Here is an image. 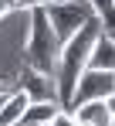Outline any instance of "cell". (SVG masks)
Instances as JSON below:
<instances>
[{"label": "cell", "instance_id": "obj_1", "mask_svg": "<svg viewBox=\"0 0 115 126\" xmlns=\"http://www.w3.org/2000/svg\"><path fill=\"white\" fill-rule=\"evenodd\" d=\"M58 51H61V41H58L51 21H47V10L34 7L31 10V27H27V41H24V65L37 68L44 75H54Z\"/></svg>", "mask_w": 115, "mask_h": 126}, {"label": "cell", "instance_id": "obj_2", "mask_svg": "<svg viewBox=\"0 0 115 126\" xmlns=\"http://www.w3.org/2000/svg\"><path fill=\"white\" fill-rule=\"evenodd\" d=\"M44 10H47V21H51V27H54L61 44L71 34H78V27H85L95 17L92 7H88V0H68V3H58V7H44Z\"/></svg>", "mask_w": 115, "mask_h": 126}, {"label": "cell", "instance_id": "obj_3", "mask_svg": "<svg viewBox=\"0 0 115 126\" xmlns=\"http://www.w3.org/2000/svg\"><path fill=\"white\" fill-rule=\"evenodd\" d=\"M115 92V72H102V68H85L75 82V92H71V102L64 109H75L81 102H92V99H105Z\"/></svg>", "mask_w": 115, "mask_h": 126}, {"label": "cell", "instance_id": "obj_4", "mask_svg": "<svg viewBox=\"0 0 115 126\" xmlns=\"http://www.w3.org/2000/svg\"><path fill=\"white\" fill-rule=\"evenodd\" d=\"M17 89H24V92L31 95V102H41V99H54V102H58L54 75H44V72H37V68H31V65H24Z\"/></svg>", "mask_w": 115, "mask_h": 126}, {"label": "cell", "instance_id": "obj_5", "mask_svg": "<svg viewBox=\"0 0 115 126\" xmlns=\"http://www.w3.org/2000/svg\"><path fill=\"white\" fill-rule=\"evenodd\" d=\"M85 68H102V72H115V41L108 34L98 31V38L92 41V51H88V65Z\"/></svg>", "mask_w": 115, "mask_h": 126}, {"label": "cell", "instance_id": "obj_6", "mask_svg": "<svg viewBox=\"0 0 115 126\" xmlns=\"http://www.w3.org/2000/svg\"><path fill=\"white\" fill-rule=\"evenodd\" d=\"M71 116H75L78 126H108V119H112V112L105 109V99H92V102L75 106Z\"/></svg>", "mask_w": 115, "mask_h": 126}, {"label": "cell", "instance_id": "obj_7", "mask_svg": "<svg viewBox=\"0 0 115 126\" xmlns=\"http://www.w3.org/2000/svg\"><path fill=\"white\" fill-rule=\"evenodd\" d=\"M27 106H31V95L24 92V89H14L10 95H7V102L0 109V126H17L24 119V112H27Z\"/></svg>", "mask_w": 115, "mask_h": 126}, {"label": "cell", "instance_id": "obj_8", "mask_svg": "<svg viewBox=\"0 0 115 126\" xmlns=\"http://www.w3.org/2000/svg\"><path fill=\"white\" fill-rule=\"evenodd\" d=\"M58 109H61V102H54V99H41V102H31L20 123H27V126H47L51 119H54V112H58ZM20 123H17V126H20Z\"/></svg>", "mask_w": 115, "mask_h": 126}, {"label": "cell", "instance_id": "obj_9", "mask_svg": "<svg viewBox=\"0 0 115 126\" xmlns=\"http://www.w3.org/2000/svg\"><path fill=\"white\" fill-rule=\"evenodd\" d=\"M47 126H78V123H75V116H71V109H64V106H61V109L54 112V119H51Z\"/></svg>", "mask_w": 115, "mask_h": 126}, {"label": "cell", "instance_id": "obj_10", "mask_svg": "<svg viewBox=\"0 0 115 126\" xmlns=\"http://www.w3.org/2000/svg\"><path fill=\"white\" fill-rule=\"evenodd\" d=\"M105 109H108V112L115 116V92H112V95H105Z\"/></svg>", "mask_w": 115, "mask_h": 126}, {"label": "cell", "instance_id": "obj_11", "mask_svg": "<svg viewBox=\"0 0 115 126\" xmlns=\"http://www.w3.org/2000/svg\"><path fill=\"white\" fill-rule=\"evenodd\" d=\"M14 89H7V92H0V109H3V102H7V95H10Z\"/></svg>", "mask_w": 115, "mask_h": 126}, {"label": "cell", "instance_id": "obj_12", "mask_svg": "<svg viewBox=\"0 0 115 126\" xmlns=\"http://www.w3.org/2000/svg\"><path fill=\"white\" fill-rule=\"evenodd\" d=\"M7 89H14V85L7 82V79H0V92H7Z\"/></svg>", "mask_w": 115, "mask_h": 126}, {"label": "cell", "instance_id": "obj_13", "mask_svg": "<svg viewBox=\"0 0 115 126\" xmlns=\"http://www.w3.org/2000/svg\"><path fill=\"white\" fill-rule=\"evenodd\" d=\"M108 126H115V116H112V119H108Z\"/></svg>", "mask_w": 115, "mask_h": 126}, {"label": "cell", "instance_id": "obj_14", "mask_svg": "<svg viewBox=\"0 0 115 126\" xmlns=\"http://www.w3.org/2000/svg\"><path fill=\"white\" fill-rule=\"evenodd\" d=\"M20 126H27V123H20Z\"/></svg>", "mask_w": 115, "mask_h": 126}]
</instances>
